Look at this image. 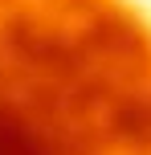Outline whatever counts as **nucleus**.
<instances>
[{"label":"nucleus","mask_w":151,"mask_h":155,"mask_svg":"<svg viewBox=\"0 0 151 155\" xmlns=\"http://www.w3.org/2000/svg\"><path fill=\"white\" fill-rule=\"evenodd\" d=\"M0 155H151V0H0Z\"/></svg>","instance_id":"f257e3e1"}]
</instances>
